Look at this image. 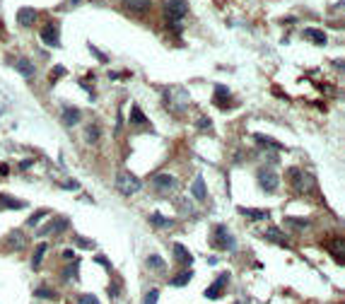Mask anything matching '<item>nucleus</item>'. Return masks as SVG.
Returning a JSON list of instances; mask_svg holds the SVG:
<instances>
[{"instance_id": "nucleus-1", "label": "nucleus", "mask_w": 345, "mask_h": 304, "mask_svg": "<svg viewBox=\"0 0 345 304\" xmlns=\"http://www.w3.org/2000/svg\"><path fill=\"white\" fill-rule=\"evenodd\" d=\"M116 188H119L123 195H133L143 188V181H140L138 176H133L131 172H119L116 174Z\"/></svg>"}, {"instance_id": "nucleus-2", "label": "nucleus", "mask_w": 345, "mask_h": 304, "mask_svg": "<svg viewBox=\"0 0 345 304\" xmlns=\"http://www.w3.org/2000/svg\"><path fill=\"white\" fill-rule=\"evenodd\" d=\"M164 15H167L169 24H179V22L189 15V3H186V0H167Z\"/></svg>"}, {"instance_id": "nucleus-3", "label": "nucleus", "mask_w": 345, "mask_h": 304, "mask_svg": "<svg viewBox=\"0 0 345 304\" xmlns=\"http://www.w3.org/2000/svg\"><path fill=\"white\" fill-rule=\"evenodd\" d=\"M256 179H258V184H261V188H263L266 193H275V191H278L280 179H278V174L273 172V169L261 167V169H258V174H256Z\"/></svg>"}, {"instance_id": "nucleus-4", "label": "nucleus", "mask_w": 345, "mask_h": 304, "mask_svg": "<svg viewBox=\"0 0 345 304\" xmlns=\"http://www.w3.org/2000/svg\"><path fill=\"white\" fill-rule=\"evenodd\" d=\"M212 246H217V249H222V251H234L237 249L234 237L229 234V229L224 227V225L215 227V241H212Z\"/></svg>"}, {"instance_id": "nucleus-5", "label": "nucleus", "mask_w": 345, "mask_h": 304, "mask_svg": "<svg viewBox=\"0 0 345 304\" xmlns=\"http://www.w3.org/2000/svg\"><path fill=\"white\" fill-rule=\"evenodd\" d=\"M288 176H290V181H292V186H295L297 191H307V188L314 184L312 176H307V174L302 172V169H297V167H292V169L288 172Z\"/></svg>"}, {"instance_id": "nucleus-6", "label": "nucleus", "mask_w": 345, "mask_h": 304, "mask_svg": "<svg viewBox=\"0 0 345 304\" xmlns=\"http://www.w3.org/2000/svg\"><path fill=\"white\" fill-rule=\"evenodd\" d=\"M41 41H44L46 46H53V48H56L58 43H61V36H58V27L53 24V22L44 24V29H41Z\"/></svg>"}, {"instance_id": "nucleus-7", "label": "nucleus", "mask_w": 345, "mask_h": 304, "mask_svg": "<svg viewBox=\"0 0 345 304\" xmlns=\"http://www.w3.org/2000/svg\"><path fill=\"white\" fill-rule=\"evenodd\" d=\"M152 184H155L157 191L167 193V191H171V188H177V179H174L171 174H157L155 179H152Z\"/></svg>"}, {"instance_id": "nucleus-8", "label": "nucleus", "mask_w": 345, "mask_h": 304, "mask_svg": "<svg viewBox=\"0 0 345 304\" xmlns=\"http://www.w3.org/2000/svg\"><path fill=\"white\" fill-rule=\"evenodd\" d=\"M227 280H229V273L224 271L222 275H220V278H217V280H215V282L210 285V287L205 290V297H208V299H217V294H220V292L224 290V285H227Z\"/></svg>"}, {"instance_id": "nucleus-9", "label": "nucleus", "mask_w": 345, "mask_h": 304, "mask_svg": "<svg viewBox=\"0 0 345 304\" xmlns=\"http://www.w3.org/2000/svg\"><path fill=\"white\" fill-rule=\"evenodd\" d=\"M66 227H68V220H66V217H56V220H53L51 225H46V227L41 229L39 234H41V237H51V234H58V232H63Z\"/></svg>"}, {"instance_id": "nucleus-10", "label": "nucleus", "mask_w": 345, "mask_h": 304, "mask_svg": "<svg viewBox=\"0 0 345 304\" xmlns=\"http://www.w3.org/2000/svg\"><path fill=\"white\" fill-rule=\"evenodd\" d=\"M80 119H82V114H80V109L75 107H66L63 109V123H66L68 128H73V126H78Z\"/></svg>"}, {"instance_id": "nucleus-11", "label": "nucleus", "mask_w": 345, "mask_h": 304, "mask_svg": "<svg viewBox=\"0 0 345 304\" xmlns=\"http://www.w3.org/2000/svg\"><path fill=\"white\" fill-rule=\"evenodd\" d=\"M215 102H217L222 109H229V104H232V94H229V89H227L224 85L215 87Z\"/></svg>"}, {"instance_id": "nucleus-12", "label": "nucleus", "mask_w": 345, "mask_h": 304, "mask_svg": "<svg viewBox=\"0 0 345 304\" xmlns=\"http://www.w3.org/2000/svg\"><path fill=\"white\" fill-rule=\"evenodd\" d=\"M193 198L196 200H205L208 198V186H205V179L203 176H196V181H193Z\"/></svg>"}, {"instance_id": "nucleus-13", "label": "nucleus", "mask_w": 345, "mask_h": 304, "mask_svg": "<svg viewBox=\"0 0 345 304\" xmlns=\"http://www.w3.org/2000/svg\"><path fill=\"white\" fill-rule=\"evenodd\" d=\"M17 22H20L22 27H32L34 22H36V10H32V8H22V10L17 12Z\"/></svg>"}, {"instance_id": "nucleus-14", "label": "nucleus", "mask_w": 345, "mask_h": 304, "mask_svg": "<svg viewBox=\"0 0 345 304\" xmlns=\"http://www.w3.org/2000/svg\"><path fill=\"white\" fill-rule=\"evenodd\" d=\"M150 3H152V0H123L126 10H131V12H145V10H150Z\"/></svg>"}, {"instance_id": "nucleus-15", "label": "nucleus", "mask_w": 345, "mask_h": 304, "mask_svg": "<svg viewBox=\"0 0 345 304\" xmlns=\"http://www.w3.org/2000/svg\"><path fill=\"white\" fill-rule=\"evenodd\" d=\"M85 142H89V145H97V142H99V126H97V123L85 126Z\"/></svg>"}, {"instance_id": "nucleus-16", "label": "nucleus", "mask_w": 345, "mask_h": 304, "mask_svg": "<svg viewBox=\"0 0 345 304\" xmlns=\"http://www.w3.org/2000/svg\"><path fill=\"white\" fill-rule=\"evenodd\" d=\"M150 222H152L155 227H164V229L174 225V220L167 215H162V213H152V215H150Z\"/></svg>"}, {"instance_id": "nucleus-17", "label": "nucleus", "mask_w": 345, "mask_h": 304, "mask_svg": "<svg viewBox=\"0 0 345 304\" xmlns=\"http://www.w3.org/2000/svg\"><path fill=\"white\" fill-rule=\"evenodd\" d=\"M17 70H20L24 77H34V73H36L34 63L32 61H27V58H20V61H17Z\"/></svg>"}, {"instance_id": "nucleus-18", "label": "nucleus", "mask_w": 345, "mask_h": 304, "mask_svg": "<svg viewBox=\"0 0 345 304\" xmlns=\"http://www.w3.org/2000/svg\"><path fill=\"white\" fill-rule=\"evenodd\" d=\"M266 239H270L273 244H282V246H288V237L280 232V229H275V227H270L266 232Z\"/></svg>"}, {"instance_id": "nucleus-19", "label": "nucleus", "mask_w": 345, "mask_h": 304, "mask_svg": "<svg viewBox=\"0 0 345 304\" xmlns=\"http://www.w3.org/2000/svg\"><path fill=\"white\" fill-rule=\"evenodd\" d=\"M174 254H177V259L181 261L184 266H191V263H193V256L189 254V249H186V246H181V244H177V246H174Z\"/></svg>"}, {"instance_id": "nucleus-20", "label": "nucleus", "mask_w": 345, "mask_h": 304, "mask_svg": "<svg viewBox=\"0 0 345 304\" xmlns=\"http://www.w3.org/2000/svg\"><path fill=\"white\" fill-rule=\"evenodd\" d=\"M131 123H133V126H147V116L140 111V107L131 109Z\"/></svg>"}, {"instance_id": "nucleus-21", "label": "nucleus", "mask_w": 345, "mask_h": 304, "mask_svg": "<svg viewBox=\"0 0 345 304\" xmlns=\"http://www.w3.org/2000/svg\"><path fill=\"white\" fill-rule=\"evenodd\" d=\"M0 206L12 208V210H20V208H24V203L22 200H17V198H10V195H0Z\"/></svg>"}, {"instance_id": "nucleus-22", "label": "nucleus", "mask_w": 345, "mask_h": 304, "mask_svg": "<svg viewBox=\"0 0 345 304\" xmlns=\"http://www.w3.org/2000/svg\"><path fill=\"white\" fill-rule=\"evenodd\" d=\"M239 213L244 217H251V220H266L268 213L266 210H249V208H239Z\"/></svg>"}, {"instance_id": "nucleus-23", "label": "nucleus", "mask_w": 345, "mask_h": 304, "mask_svg": "<svg viewBox=\"0 0 345 304\" xmlns=\"http://www.w3.org/2000/svg\"><path fill=\"white\" fill-rule=\"evenodd\" d=\"M254 138H256V142H263V147H273V150H278V147H282V142L273 140V138H268V135H261V133H256Z\"/></svg>"}, {"instance_id": "nucleus-24", "label": "nucleus", "mask_w": 345, "mask_h": 304, "mask_svg": "<svg viewBox=\"0 0 345 304\" xmlns=\"http://www.w3.org/2000/svg\"><path fill=\"white\" fill-rule=\"evenodd\" d=\"M191 278H193V271H184V273H179L177 278L171 280V285H174V287H184V285H189Z\"/></svg>"}, {"instance_id": "nucleus-25", "label": "nucleus", "mask_w": 345, "mask_h": 304, "mask_svg": "<svg viewBox=\"0 0 345 304\" xmlns=\"http://www.w3.org/2000/svg\"><path fill=\"white\" fill-rule=\"evenodd\" d=\"M147 266H150V268H155V271H164V268H167L164 259H162V256H157V254H152V256L147 259Z\"/></svg>"}, {"instance_id": "nucleus-26", "label": "nucleus", "mask_w": 345, "mask_h": 304, "mask_svg": "<svg viewBox=\"0 0 345 304\" xmlns=\"http://www.w3.org/2000/svg\"><path fill=\"white\" fill-rule=\"evenodd\" d=\"M46 249H48V246H46V244H41V246H39V249L34 251V259H32V268H39V266H41V261H44V254H46Z\"/></svg>"}, {"instance_id": "nucleus-27", "label": "nucleus", "mask_w": 345, "mask_h": 304, "mask_svg": "<svg viewBox=\"0 0 345 304\" xmlns=\"http://www.w3.org/2000/svg\"><path fill=\"white\" fill-rule=\"evenodd\" d=\"M304 34H307L312 41H316V43H326V34L319 32V29H304Z\"/></svg>"}, {"instance_id": "nucleus-28", "label": "nucleus", "mask_w": 345, "mask_h": 304, "mask_svg": "<svg viewBox=\"0 0 345 304\" xmlns=\"http://www.w3.org/2000/svg\"><path fill=\"white\" fill-rule=\"evenodd\" d=\"M63 278H66V280H78V261L70 263V268L63 273Z\"/></svg>"}, {"instance_id": "nucleus-29", "label": "nucleus", "mask_w": 345, "mask_h": 304, "mask_svg": "<svg viewBox=\"0 0 345 304\" xmlns=\"http://www.w3.org/2000/svg\"><path fill=\"white\" fill-rule=\"evenodd\" d=\"M44 217H46V210H36V213L29 217V222H27V225H29V227H36V225H39V220H44Z\"/></svg>"}, {"instance_id": "nucleus-30", "label": "nucleus", "mask_w": 345, "mask_h": 304, "mask_svg": "<svg viewBox=\"0 0 345 304\" xmlns=\"http://www.w3.org/2000/svg\"><path fill=\"white\" fill-rule=\"evenodd\" d=\"M157 299H159V290H150V292L145 294L143 304H157Z\"/></svg>"}, {"instance_id": "nucleus-31", "label": "nucleus", "mask_w": 345, "mask_h": 304, "mask_svg": "<svg viewBox=\"0 0 345 304\" xmlns=\"http://www.w3.org/2000/svg\"><path fill=\"white\" fill-rule=\"evenodd\" d=\"M288 222L292 225V227H300V229L309 225V220H304V217H300V220H297V217H288Z\"/></svg>"}, {"instance_id": "nucleus-32", "label": "nucleus", "mask_w": 345, "mask_h": 304, "mask_svg": "<svg viewBox=\"0 0 345 304\" xmlns=\"http://www.w3.org/2000/svg\"><path fill=\"white\" fill-rule=\"evenodd\" d=\"M78 304H99V299L94 294H80V302Z\"/></svg>"}, {"instance_id": "nucleus-33", "label": "nucleus", "mask_w": 345, "mask_h": 304, "mask_svg": "<svg viewBox=\"0 0 345 304\" xmlns=\"http://www.w3.org/2000/svg\"><path fill=\"white\" fill-rule=\"evenodd\" d=\"M196 126H198L201 130H210V119H208V116H203V119L196 121Z\"/></svg>"}, {"instance_id": "nucleus-34", "label": "nucleus", "mask_w": 345, "mask_h": 304, "mask_svg": "<svg viewBox=\"0 0 345 304\" xmlns=\"http://www.w3.org/2000/svg\"><path fill=\"white\" fill-rule=\"evenodd\" d=\"M36 297H56V292L48 287H41V290H36Z\"/></svg>"}, {"instance_id": "nucleus-35", "label": "nucleus", "mask_w": 345, "mask_h": 304, "mask_svg": "<svg viewBox=\"0 0 345 304\" xmlns=\"http://www.w3.org/2000/svg\"><path fill=\"white\" fill-rule=\"evenodd\" d=\"M61 75H66V68H63V65H56V70H53V75H51V80L56 82V80H58Z\"/></svg>"}, {"instance_id": "nucleus-36", "label": "nucleus", "mask_w": 345, "mask_h": 304, "mask_svg": "<svg viewBox=\"0 0 345 304\" xmlns=\"http://www.w3.org/2000/svg\"><path fill=\"white\" fill-rule=\"evenodd\" d=\"M63 188H68V191H78V181H63Z\"/></svg>"}, {"instance_id": "nucleus-37", "label": "nucleus", "mask_w": 345, "mask_h": 304, "mask_svg": "<svg viewBox=\"0 0 345 304\" xmlns=\"http://www.w3.org/2000/svg\"><path fill=\"white\" fill-rule=\"evenodd\" d=\"M97 263H99V266H104V268H111V263H109V259H106V256H97Z\"/></svg>"}, {"instance_id": "nucleus-38", "label": "nucleus", "mask_w": 345, "mask_h": 304, "mask_svg": "<svg viewBox=\"0 0 345 304\" xmlns=\"http://www.w3.org/2000/svg\"><path fill=\"white\" fill-rule=\"evenodd\" d=\"M78 244L85 249H94V241H89V239H78Z\"/></svg>"}]
</instances>
